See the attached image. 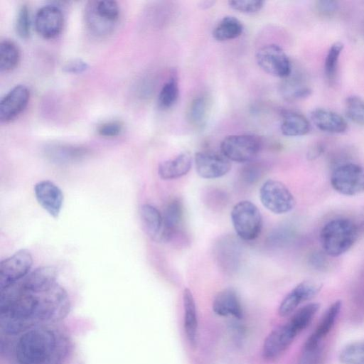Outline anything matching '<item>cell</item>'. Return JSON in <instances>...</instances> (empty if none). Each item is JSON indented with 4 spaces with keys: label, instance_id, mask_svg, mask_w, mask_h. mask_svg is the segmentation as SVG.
Segmentation results:
<instances>
[{
    "label": "cell",
    "instance_id": "6da1fadb",
    "mask_svg": "<svg viewBox=\"0 0 364 364\" xmlns=\"http://www.w3.org/2000/svg\"><path fill=\"white\" fill-rule=\"evenodd\" d=\"M70 307L68 294L58 283L33 289L20 279L1 289V328L6 333H19L39 323L61 320Z\"/></svg>",
    "mask_w": 364,
    "mask_h": 364
},
{
    "label": "cell",
    "instance_id": "7a4b0ae2",
    "mask_svg": "<svg viewBox=\"0 0 364 364\" xmlns=\"http://www.w3.org/2000/svg\"><path fill=\"white\" fill-rule=\"evenodd\" d=\"M68 350V341L60 331L41 326L19 338L15 355L21 364H57L65 357Z\"/></svg>",
    "mask_w": 364,
    "mask_h": 364
},
{
    "label": "cell",
    "instance_id": "3957f363",
    "mask_svg": "<svg viewBox=\"0 0 364 364\" xmlns=\"http://www.w3.org/2000/svg\"><path fill=\"white\" fill-rule=\"evenodd\" d=\"M359 232L357 223L348 218H340L328 221L320 232L323 251L331 257L341 256L355 244Z\"/></svg>",
    "mask_w": 364,
    "mask_h": 364
},
{
    "label": "cell",
    "instance_id": "277c9868",
    "mask_svg": "<svg viewBox=\"0 0 364 364\" xmlns=\"http://www.w3.org/2000/svg\"><path fill=\"white\" fill-rule=\"evenodd\" d=\"M119 13V7L115 1H90L85 6V23L94 35L105 36L115 28Z\"/></svg>",
    "mask_w": 364,
    "mask_h": 364
},
{
    "label": "cell",
    "instance_id": "5b68a950",
    "mask_svg": "<svg viewBox=\"0 0 364 364\" xmlns=\"http://www.w3.org/2000/svg\"><path fill=\"white\" fill-rule=\"evenodd\" d=\"M233 228L237 236L245 241L256 239L262 228V217L258 208L249 200L236 203L230 213Z\"/></svg>",
    "mask_w": 364,
    "mask_h": 364
},
{
    "label": "cell",
    "instance_id": "8992f818",
    "mask_svg": "<svg viewBox=\"0 0 364 364\" xmlns=\"http://www.w3.org/2000/svg\"><path fill=\"white\" fill-rule=\"evenodd\" d=\"M262 146V141L254 134H234L223 139L221 154L230 161L247 163L253 161Z\"/></svg>",
    "mask_w": 364,
    "mask_h": 364
},
{
    "label": "cell",
    "instance_id": "52a82bcc",
    "mask_svg": "<svg viewBox=\"0 0 364 364\" xmlns=\"http://www.w3.org/2000/svg\"><path fill=\"white\" fill-rule=\"evenodd\" d=\"M331 184L336 191L344 196L364 192V167L353 162L338 164L331 173Z\"/></svg>",
    "mask_w": 364,
    "mask_h": 364
},
{
    "label": "cell",
    "instance_id": "ba28073f",
    "mask_svg": "<svg viewBox=\"0 0 364 364\" xmlns=\"http://www.w3.org/2000/svg\"><path fill=\"white\" fill-rule=\"evenodd\" d=\"M259 196L262 205L274 214H285L296 205L294 196L281 181L269 179L260 187Z\"/></svg>",
    "mask_w": 364,
    "mask_h": 364
},
{
    "label": "cell",
    "instance_id": "9c48e42d",
    "mask_svg": "<svg viewBox=\"0 0 364 364\" xmlns=\"http://www.w3.org/2000/svg\"><path fill=\"white\" fill-rule=\"evenodd\" d=\"M256 61L262 70L274 77L284 79L292 71L289 57L276 44H269L260 48L256 53Z\"/></svg>",
    "mask_w": 364,
    "mask_h": 364
},
{
    "label": "cell",
    "instance_id": "30bf717a",
    "mask_svg": "<svg viewBox=\"0 0 364 364\" xmlns=\"http://www.w3.org/2000/svg\"><path fill=\"white\" fill-rule=\"evenodd\" d=\"M33 264L31 252L22 249L0 262V289H3L28 274Z\"/></svg>",
    "mask_w": 364,
    "mask_h": 364
},
{
    "label": "cell",
    "instance_id": "8fae6325",
    "mask_svg": "<svg viewBox=\"0 0 364 364\" xmlns=\"http://www.w3.org/2000/svg\"><path fill=\"white\" fill-rule=\"evenodd\" d=\"M196 171L199 176L206 179H214L227 174L231 169V163L223 154L210 151L196 153Z\"/></svg>",
    "mask_w": 364,
    "mask_h": 364
},
{
    "label": "cell",
    "instance_id": "7c38bea8",
    "mask_svg": "<svg viewBox=\"0 0 364 364\" xmlns=\"http://www.w3.org/2000/svg\"><path fill=\"white\" fill-rule=\"evenodd\" d=\"M63 14L56 6H43L36 14L35 28L44 38L50 39L58 36L63 30Z\"/></svg>",
    "mask_w": 364,
    "mask_h": 364
},
{
    "label": "cell",
    "instance_id": "4fadbf2b",
    "mask_svg": "<svg viewBox=\"0 0 364 364\" xmlns=\"http://www.w3.org/2000/svg\"><path fill=\"white\" fill-rule=\"evenodd\" d=\"M30 99L29 89L18 85L9 90L0 102V121L9 122L15 119L26 107Z\"/></svg>",
    "mask_w": 364,
    "mask_h": 364
},
{
    "label": "cell",
    "instance_id": "5bb4252c",
    "mask_svg": "<svg viewBox=\"0 0 364 364\" xmlns=\"http://www.w3.org/2000/svg\"><path fill=\"white\" fill-rule=\"evenodd\" d=\"M297 335L289 322L274 329L264 342V358L272 360L279 357L291 345Z\"/></svg>",
    "mask_w": 364,
    "mask_h": 364
},
{
    "label": "cell",
    "instance_id": "9a60e30c",
    "mask_svg": "<svg viewBox=\"0 0 364 364\" xmlns=\"http://www.w3.org/2000/svg\"><path fill=\"white\" fill-rule=\"evenodd\" d=\"M34 193L39 205L52 217H58L63 203V194L60 188L50 181L45 180L36 183Z\"/></svg>",
    "mask_w": 364,
    "mask_h": 364
},
{
    "label": "cell",
    "instance_id": "2e32d148",
    "mask_svg": "<svg viewBox=\"0 0 364 364\" xmlns=\"http://www.w3.org/2000/svg\"><path fill=\"white\" fill-rule=\"evenodd\" d=\"M322 285L312 281H304L297 284L282 300L279 307V314L287 316L292 313L303 301L316 296Z\"/></svg>",
    "mask_w": 364,
    "mask_h": 364
},
{
    "label": "cell",
    "instance_id": "e0dca14e",
    "mask_svg": "<svg viewBox=\"0 0 364 364\" xmlns=\"http://www.w3.org/2000/svg\"><path fill=\"white\" fill-rule=\"evenodd\" d=\"M341 306L342 301L337 300L326 309L314 331L306 339L304 351H312L321 348V343L333 328Z\"/></svg>",
    "mask_w": 364,
    "mask_h": 364
},
{
    "label": "cell",
    "instance_id": "ac0fdd59",
    "mask_svg": "<svg viewBox=\"0 0 364 364\" xmlns=\"http://www.w3.org/2000/svg\"><path fill=\"white\" fill-rule=\"evenodd\" d=\"M312 123L318 129L331 134H341L346 131L348 124L339 114L323 108H317L310 113Z\"/></svg>",
    "mask_w": 364,
    "mask_h": 364
},
{
    "label": "cell",
    "instance_id": "d6986e66",
    "mask_svg": "<svg viewBox=\"0 0 364 364\" xmlns=\"http://www.w3.org/2000/svg\"><path fill=\"white\" fill-rule=\"evenodd\" d=\"M213 309L216 314L222 316H232L240 319L243 316L240 299L236 291L231 288L223 289L218 293L213 300Z\"/></svg>",
    "mask_w": 364,
    "mask_h": 364
},
{
    "label": "cell",
    "instance_id": "ffe728a7",
    "mask_svg": "<svg viewBox=\"0 0 364 364\" xmlns=\"http://www.w3.org/2000/svg\"><path fill=\"white\" fill-rule=\"evenodd\" d=\"M183 205L178 198L171 200L164 209L163 215V242L170 241L181 228L183 220Z\"/></svg>",
    "mask_w": 364,
    "mask_h": 364
},
{
    "label": "cell",
    "instance_id": "44dd1931",
    "mask_svg": "<svg viewBox=\"0 0 364 364\" xmlns=\"http://www.w3.org/2000/svg\"><path fill=\"white\" fill-rule=\"evenodd\" d=\"M192 164L191 156L183 152L175 158L166 160L159 165L158 173L161 179L172 180L187 174Z\"/></svg>",
    "mask_w": 364,
    "mask_h": 364
},
{
    "label": "cell",
    "instance_id": "7402d4cb",
    "mask_svg": "<svg viewBox=\"0 0 364 364\" xmlns=\"http://www.w3.org/2000/svg\"><path fill=\"white\" fill-rule=\"evenodd\" d=\"M237 240L227 237L217 246V259L225 271L232 272L237 269L240 264V250Z\"/></svg>",
    "mask_w": 364,
    "mask_h": 364
},
{
    "label": "cell",
    "instance_id": "603a6c76",
    "mask_svg": "<svg viewBox=\"0 0 364 364\" xmlns=\"http://www.w3.org/2000/svg\"><path fill=\"white\" fill-rule=\"evenodd\" d=\"M144 228L150 238L156 242H163V215L154 205L144 204L140 210Z\"/></svg>",
    "mask_w": 364,
    "mask_h": 364
},
{
    "label": "cell",
    "instance_id": "cb8c5ba5",
    "mask_svg": "<svg viewBox=\"0 0 364 364\" xmlns=\"http://www.w3.org/2000/svg\"><path fill=\"white\" fill-rule=\"evenodd\" d=\"M280 129L284 136H300L309 132L311 124L302 114L296 111L286 110L282 113Z\"/></svg>",
    "mask_w": 364,
    "mask_h": 364
},
{
    "label": "cell",
    "instance_id": "d4e9b609",
    "mask_svg": "<svg viewBox=\"0 0 364 364\" xmlns=\"http://www.w3.org/2000/svg\"><path fill=\"white\" fill-rule=\"evenodd\" d=\"M184 307V329L189 343L195 347L197 343L198 318L195 301L190 289L183 292Z\"/></svg>",
    "mask_w": 364,
    "mask_h": 364
},
{
    "label": "cell",
    "instance_id": "484cf974",
    "mask_svg": "<svg viewBox=\"0 0 364 364\" xmlns=\"http://www.w3.org/2000/svg\"><path fill=\"white\" fill-rule=\"evenodd\" d=\"M282 85L283 97L289 101H296L308 97L311 93V88L306 85L302 77L298 74H291L286 78Z\"/></svg>",
    "mask_w": 364,
    "mask_h": 364
},
{
    "label": "cell",
    "instance_id": "4316f807",
    "mask_svg": "<svg viewBox=\"0 0 364 364\" xmlns=\"http://www.w3.org/2000/svg\"><path fill=\"white\" fill-rule=\"evenodd\" d=\"M243 31V25L235 16L223 17L213 31V36L218 41H226L239 37Z\"/></svg>",
    "mask_w": 364,
    "mask_h": 364
},
{
    "label": "cell",
    "instance_id": "83f0119b",
    "mask_svg": "<svg viewBox=\"0 0 364 364\" xmlns=\"http://www.w3.org/2000/svg\"><path fill=\"white\" fill-rule=\"evenodd\" d=\"M20 60V50L12 41L6 39L0 43V70L9 72L14 69Z\"/></svg>",
    "mask_w": 364,
    "mask_h": 364
},
{
    "label": "cell",
    "instance_id": "f1b7e54d",
    "mask_svg": "<svg viewBox=\"0 0 364 364\" xmlns=\"http://www.w3.org/2000/svg\"><path fill=\"white\" fill-rule=\"evenodd\" d=\"M319 307L318 303L308 304L297 310L288 322L299 334L310 324Z\"/></svg>",
    "mask_w": 364,
    "mask_h": 364
},
{
    "label": "cell",
    "instance_id": "f546056e",
    "mask_svg": "<svg viewBox=\"0 0 364 364\" xmlns=\"http://www.w3.org/2000/svg\"><path fill=\"white\" fill-rule=\"evenodd\" d=\"M344 45L341 41L333 43L329 48L324 62V73L327 80L333 83L336 77L338 60Z\"/></svg>",
    "mask_w": 364,
    "mask_h": 364
},
{
    "label": "cell",
    "instance_id": "4dcf8cb0",
    "mask_svg": "<svg viewBox=\"0 0 364 364\" xmlns=\"http://www.w3.org/2000/svg\"><path fill=\"white\" fill-rule=\"evenodd\" d=\"M208 113V102L204 97L193 99L188 111V119L190 123L196 127H202L206 122Z\"/></svg>",
    "mask_w": 364,
    "mask_h": 364
},
{
    "label": "cell",
    "instance_id": "1f68e13d",
    "mask_svg": "<svg viewBox=\"0 0 364 364\" xmlns=\"http://www.w3.org/2000/svg\"><path fill=\"white\" fill-rule=\"evenodd\" d=\"M179 95V88L177 77L173 75L161 87L158 103L161 108L168 109L177 102Z\"/></svg>",
    "mask_w": 364,
    "mask_h": 364
},
{
    "label": "cell",
    "instance_id": "d6a6232c",
    "mask_svg": "<svg viewBox=\"0 0 364 364\" xmlns=\"http://www.w3.org/2000/svg\"><path fill=\"white\" fill-rule=\"evenodd\" d=\"M339 360L342 364H364V341L346 346L340 352Z\"/></svg>",
    "mask_w": 364,
    "mask_h": 364
},
{
    "label": "cell",
    "instance_id": "836d02e7",
    "mask_svg": "<svg viewBox=\"0 0 364 364\" xmlns=\"http://www.w3.org/2000/svg\"><path fill=\"white\" fill-rule=\"evenodd\" d=\"M86 151L81 148L69 145H53L49 147V156L57 161H64L82 157Z\"/></svg>",
    "mask_w": 364,
    "mask_h": 364
},
{
    "label": "cell",
    "instance_id": "e575fe53",
    "mask_svg": "<svg viewBox=\"0 0 364 364\" xmlns=\"http://www.w3.org/2000/svg\"><path fill=\"white\" fill-rule=\"evenodd\" d=\"M345 112L353 123L364 126V100L358 96H349L345 102Z\"/></svg>",
    "mask_w": 364,
    "mask_h": 364
},
{
    "label": "cell",
    "instance_id": "d590c367",
    "mask_svg": "<svg viewBox=\"0 0 364 364\" xmlns=\"http://www.w3.org/2000/svg\"><path fill=\"white\" fill-rule=\"evenodd\" d=\"M264 164L259 161H250L246 163L240 169V179L246 184L257 183L264 175Z\"/></svg>",
    "mask_w": 364,
    "mask_h": 364
},
{
    "label": "cell",
    "instance_id": "8d00e7d4",
    "mask_svg": "<svg viewBox=\"0 0 364 364\" xmlns=\"http://www.w3.org/2000/svg\"><path fill=\"white\" fill-rule=\"evenodd\" d=\"M16 31L22 39H27L31 34V18L29 9L25 4L19 9L16 21Z\"/></svg>",
    "mask_w": 364,
    "mask_h": 364
},
{
    "label": "cell",
    "instance_id": "74e56055",
    "mask_svg": "<svg viewBox=\"0 0 364 364\" xmlns=\"http://www.w3.org/2000/svg\"><path fill=\"white\" fill-rule=\"evenodd\" d=\"M264 1L261 0H232L228 1L230 7L243 14H255L264 6Z\"/></svg>",
    "mask_w": 364,
    "mask_h": 364
},
{
    "label": "cell",
    "instance_id": "f35d334b",
    "mask_svg": "<svg viewBox=\"0 0 364 364\" xmlns=\"http://www.w3.org/2000/svg\"><path fill=\"white\" fill-rule=\"evenodd\" d=\"M123 129V124L119 121H109L100 124L97 128L98 134L105 137H114L119 135Z\"/></svg>",
    "mask_w": 364,
    "mask_h": 364
},
{
    "label": "cell",
    "instance_id": "ab89813d",
    "mask_svg": "<svg viewBox=\"0 0 364 364\" xmlns=\"http://www.w3.org/2000/svg\"><path fill=\"white\" fill-rule=\"evenodd\" d=\"M327 255L323 252H314L309 257V264L314 269L318 271H325L328 269L330 262Z\"/></svg>",
    "mask_w": 364,
    "mask_h": 364
},
{
    "label": "cell",
    "instance_id": "60d3db41",
    "mask_svg": "<svg viewBox=\"0 0 364 364\" xmlns=\"http://www.w3.org/2000/svg\"><path fill=\"white\" fill-rule=\"evenodd\" d=\"M315 8L319 15L323 16H333L338 9V3L332 0H321L316 1Z\"/></svg>",
    "mask_w": 364,
    "mask_h": 364
},
{
    "label": "cell",
    "instance_id": "b9f144b4",
    "mask_svg": "<svg viewBox=\"0 0 364 364\" xmlns=\"http://www.w3.org/2000/svg\"><path fill=\"white\" fill-rule=\"evenodd\" d=\"M88 65L80 59H74L66 63L63 66L65 72L73 74H79L86 71Z\"/></svg>",
    "mask_w": 364,
    "mask_h": 364
},
{
    "label": "cell",
    "instance_id": "7bdbcfd3",
    "mask_svg": "<svg viewBox=\"0 0 364 364\" xmlns=\"http://www.w3.org/2000/svg\"><path fill=\"white\" fill-rule=\"evenodd\" d=\"M321 356V348L312 351H304L300 364H318Z\"/></svg>",
    "mask_w": 364,
    "mask_h": 364
},
{
    "label": "cell",
    "instance_id": "ee69618b",
    "mask_svg": "<svg viewBox=\"0 0 364 364\" xmlns=\"http://www.w3.org/2000/svg\"><path fill=\"white\" fill-rule=\"evenodd\" d=\"M326 150V145L321 142H317L313 144L307 151V159L309 160H315L323 154Z\"/></svg>",
    "mask_w": 364,
    "mask_h": 364
},
{
    "label": "cell",
    "instance_id": "f6af8a7d",
    "mask_svg": "<svg viewBox=\"0 0 364 364\" xmlns=\"http://www.w3.org/2000/svg\"><path fill=\"white\" fill-rule=\"evenodd\" d=\"M359 232H364V220H361L359 223H357Z\"/></svg>",
    "mask_w": 364,
    "mask_h": 364
}]
</instances>
